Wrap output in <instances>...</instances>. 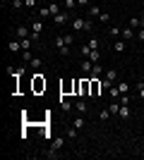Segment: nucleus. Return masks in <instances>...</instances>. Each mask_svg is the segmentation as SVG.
Returning <instances> with one entry per match:
<instances>
[{
	"label": "nucleus",
	"mask_w": 144,
	"mask_h": 160,
	"mask_svg": "<svg viewBox=\"0 0 144 160\" xmlns=\"http://www.w3.org/2000/svg\"><path fill=\"white\" fill-rule=\"evenodd\" d=\"M62 143H65V139H62V136H55L53 141H51V148H48V158H58V151H60L62 148Z\"/></svg>",
	"instance_id": "obj_1"
},
{
	"label": "nucleus",
	"mask_w": 144,
	"mask_h": 160,
	"mask_svg": "<svg viewBox=\"0 0 144 160\" xmlns=\"http://www.w3.org/2000/svg\"><path fill=\"white\" fill-rule=\"evenodd\" d=\"M72 29H75V31H91L94 24H91L89 19H72Z\"/></svg>",
	"instance_id": "obj_2"
},
{
	"label": "nucleus",
	"mask_w": 144,
	"mask_h": 160,
	"mask_svg": "<svg viewBox=\"0 0 144 160\" xmlns=\"http://www.w3.org/2000/svg\"><path fill=\"white\" fill-rule=\"evenodd\" d=\"M41 31H43V22L41 19H34V24H31V41L41 38Z\"/></svg>",
	"instance_id": "obj_3"
},
{
	"label": "nucleus",
	"mask_w": 144,
	"mask_h": 160,
	"mask_svg": "<svg viewBox=\"0 0 144 160\" xmlns=\"http://www.w3.org/2000/svg\"><path fill=\"white\" fill-rule=\"evenodd\" d=\"M14 33H17V38H31V29L27 24H19V27L14 29Z\"/></svg>",
	"instance_id": "obj_4"
},
{
	"label": "nucleus",
	"mask_w": 144,
	"mask_h": 160,
	"mask_svg": "<svg viewBox=\"0 0 144 160\" xmlns=\"http://www.w3.org/2000/svg\"><path fill=\"white\" fill-rule=\"evenodd\" d=\"M89 93H91V81H89V77H84L79 81V96H89Z\"/></svg>",
	"instance_id": "obj_5"
},
{
	"label": "nucleus",
	"mask_w": 144,
	"mask_h": 160,
	"mask_svg": "<svg viewBox=\"0 0 144 160\" xmlns=\"http://www.w3.org/2000/svg\"><path fill=\"white\" fill-rule=\"evenodd\" d=\"M70 22V12H60L53 17V24H58V27H62V24H67Z\"/></svg>",
	"instance_id": "obj_6"
},
{
	"label": "nucleus",
	"mask_w": 144,
	"mask_h": 160,
	"mask_svg": "<svg viewBox=\"0 0 144 160\" xmlns=\"http://www.w3.org/2000/svg\"><path fill=\"white\" fill-rule=\"evenodd\" d=\"M46 88V79H43V74H34V91H41Z\"/></svg>",
	"instance_id": "obj_7"
},
{
	"label": "nucleus",
	"mask_w": 144,
	"mask_h": 160,
	"mask_svg": "<svg viewBox=\"0 0 144 160\" xmlns=\"http://www.w3.org/2000/svg\"><path fill=\"white\" fill-rule=\"evenodd\" d=\"M75 108H77V112H79V115H87V112H89V105H87V100H77Z\"/></svg>",
	"instance_id": "obj_8"
},
{
	"label": "nucleus",
	"mask_w": 144,
	"mask_h": 160,
	"mask_svg": "<svg viewBox=\"0 0 144 160\" xmlns=\"http://www.w3.org/2000/svg\"><path fill=\"white\" fill-rule=\"evenodd\" d=\"M120 36H123V38H137V31L132 27H125L123 31H120Z\"/></svg>",
	"instance_id": "obj_9"
},
{
	"label": "nucleus",
	"mask_w": 144,
	"mask_h": 160,
	"mask_svg": "<svg viewBox=\"0 0 144 160\" xmlns=\"http://www.w3.org/2000/svg\"><path fill=\"white\" fill-rule=\"evenodd\" d=\"M91 67H94V62H91L89 58H87V60H82V72L87 74V77H89V74H91Z\"/></svg>",
	"instance_id": "obj_10"
},
{
	"label": "nucleus",
	"mask_w": 144,
	"mask_h": 160,
	"mask_svg": "<svg viewBox=\"0 0 144 160\" xmlns=\"http://www.w3.org/2000/svg\"><path fill=\"white\" fill-rule=\"evenodd\" d=\"M7 48H10V53H19V50H22V41H10Z\"/></svg>",
	"instance_id": "obj_11"
},
{
	"label": "nucleus",
	"mask_w": 144,
	"mask_h": 160,
	"mask_svg": "<svg viewBox=\"0 0 144 160\" xmlns=\"http://www.w3.org/2000/svg\"><path fill=\"white\" fill-rule=\"evenodd\" d=\"M62 7H65V12H72L77 7V0H62Z\"/></svg>",
	"instance_id": "obj_12"
},
{
	"label": "nucleus",
	"mask_w": 144,
	"mask_h": 160,
	"mask_svg": "<svg viewBox=\"0 0 144 160\" xmlns=\"http://www.w3.org/2000/svg\"><path fill=\"white\" fill-rule=\"evenodd\" d=\"M60 108L65 110V112H70V110H72V103H70V100L65 98V96H60Z\"/></svg>",
	"instance_id": "obj_13"
},
{
	"label": "nucleus",
	"mask_w": 144,
	"mask_h": 160,
	"mask_svg": "<svg viewBox=\"0 0 144 160\" xmlns=\"http://www.w3.org/2000/svg\"><path fill=\"white\" fill-rule=\"evenodd\" d=\"M118 117H120V120H127V117H130V108H127V105H120V112H118Z\"/></svg>",
	"instance_id": "obj_14"
},
{
	"label": "nucleus",
	"mask_w": 144,
	"mask_h": 160,
	"mask_svg": "<svg viewBox=\"0 0 144 160\" xmlns=\"http://www.w3.org/2000/svg\"><path fill=\"white\" fill-rule=\"evenodd\" d=\"M39 17H41V19H53V14H51L48 7H41V10H39Z\"/></svg>",
	"instance_id": "obj_15"
},
{
	"label": "nucleus",
	"mask_w": 144,
	"mask_h": 160,
	"mask_svg": "<svg viewBox=\"0 0 144 160\" xmlns=\"http://www.w3.org/2000/svg\"><path fill=\"white\" fill-rule=\"evenodd\" d=\"M125 41H115V43H113V50H115V53H125Z\"/></svg>",
	"instance_id": "obj_16"
},
{
	"label": "nucleus",
	"mask_w": 144,
	"mask_h": 160,
	"mask_svg": "<svg viewBox=\"0 0 144 160\" xmlns=\"http://www.w3.org/2000/svg\"><path fill=\"white\" fill-rule=\"evenodd\" d=\"M87 10H89V17H101V7H96V5H89Z\"/></svg>",
	"instance_id": "obj_17"
},
{
	"label": "nucleus",
	"mask_w": 144,
	"mask_h": 160,
	"mask_svg": "<svg viewBox=\"0 0 144 160\" xmlns=\"http://www.w3.org/2000/svg\"><path fill=\"white\" fill-rule=\"evenodd\" d=\"M29 65L34 67V69H41V67H43V60H41V58H31V60H29Z\"/></svg>",
	"instance_id": "obj_18"
},
{
	"label": "nucleus",
	"mask_w": 144,
	"mask_h": 160,
	"mask_svg": "<svg viewBox=\"0 0 144 160\" xmlns=\"http://www.w3.org/2000/svg\"><path fill=\"white\" fill-rule=\"evenodd\" d=\"M115 86H118V91H120V93H127V91H130V84H127V81H118Z\"/></svg>",
	"instance_id": "obj_19"
},
{
	"label": "nucleus",
	"mask_w": 144,
	"mask_h": 160,
	"mask_svg": "<svg viewBox=\"0 0 144 160\" xmlns=\"http://www.w3.org/2000/svg\"><path fill=\"white\" fill-rule=\"evenodd\" d=\"M48 10H51V14H60V5H58V2H51V5H48Z\"/></svg>",
	"instance_id": "obj_20"
},
{
	"label": "nucleus",
	"mask_w": 144,
	"mask_h": 160,
	"mask_svg": "<svg viewBox=\"0 0 144 160\" xmlns=\"http://www.w3.org/2000/svg\"><path fill=\"white\" fill-rule=\"evenodd\" d=\"M89 77H101V65H99V62L91 67V74H89Z\"/></svg>",
	"instance_id": "obj_21"
},
{
	"label": "nucleus",
	"mask_w": 144,
	"mask_h": 160,
	"mask_svg": "<svg viewBox=\"0 0 144 160\" xmlns=\"http://www.w3.org/2000/svg\"><path fill=\"white\" fill-rule=\"evenodd\" d=\"M22 41V50H31V38H19Z\"/></svg>",
	"instance_id": "obj_22"
},
{
	"label": "nucleus",
	"mask_w": 144,
	"mask_h": 160,
	"mask_svg": "<svg viewBox=\"0 0 144 160\" xmlns=\"http://www.w3.org/2000/svg\"><path fill=\"white\" fill-rule=\"evenodd\" d=\"M89 60H91V62H94V65H96V62L101 60V53H99V50H91V55H89Z\"/></svg>",
	"instance_id": "obj_23"
},
{
	"label": "nucleus",
	"mask_w": 144,
	"mask_h": 160,
	"mask_svg": "<svg viewBox=\"0 0 144 160\" xmlns=\"http://www.w3.org/2000/svg\"><path fill=\"white\" fill-rule=\"evenodd\" d=\"M72 127H77V129H82V127H84V115H82V117H75Z\"/></svg>",
	"instance_id": "obj_24"
},
{
	"label": "nucleus",
	"mask_w": 144,
	"mask_h": 160,
	"mask_svg": "<svg viewBox=\"0 0 144 160\" xmlns=\"http://www.w3.org/2000/svg\"><path fill=\"white\" fill-rule=\"evenodd\" d=\"M77 132H79L77 127H70V129H67L65 134H67V139H77Z\"/></svg>",
	"instance_id": "obj_25"
},
{
	"label": "nucleus",
	"mask_w": 144,
	"mask_h": 160,
	"mask_svg": "<svg viewBox=\"0 0 144 160\" xmlns=\"http://www.w3.org/2000/svg\"><path fill=\"white\" fill-rule=\"evenodd\" d=\"M108 110H110V115H118V112H120V103H110Z\"/></svg>",
	"instance_id": "obj_26"
},
{
	"label": "nucleus",
	"mask_w": 144,
	"mask_h": 160,
	"mask_svg": "<svg viewBox=\"0 0 144 160\" xmlns=\"http://www.w3.org/2000/svg\"><path fill=\"white\" fill-rule=\"evenodd\" d=\"M137 93H139V98L144 100V81H137Z\"/></svg>",
	"instance_id": "obj_27"
},
{
	"label": "nucleus",
	"mask_w": 144,
	"mask_h": 160,
	"mask_svg": "<svg viewBox=\"0 0 144 160\" xmlns=\"http://www.w3.org/2000/svg\"><path fill=\"white\" fill-rule=\"evenodd\" d=\"M120 31H123L120 27H110V29H108V33H110V36H120Z\"/></svg>",
	"instance_id": "obj_28"
},
{
	"label": "nucleus",
	"mask_w": 144,
	"mask_h": 160,
	"mask_svg": "<svg viewBox=\"0 0 144 160\" xmlns=\"http://www.w3.org/2000/svg\"><path fill=\"white\" fill-rule=\"evenodd\" d=\"M91 55V48H89V43L87 46H82V58H89Z\"/></svg>",
	"instance_id": "obj_29"
},
{
	"label": "nucleus",
	"mask_w": 144,
	"mask_h": 160,
	"mask_svg": "<svg viewBox=\"0 0 144 160\" xmlns=\"http://www.w3.org/2000/svg\"><path fill=\"white\" fill-rule=\"evenodd\" d=\"M58 50H60V55H62V58H67V55H70V46H60Z\"/></svg>",
	"instance_id": "obj_30"
},
{
	"label": "nucleus",
	"mask_w": 144,
	"mask_h": 160,
	"mask_svg": "<svg viewBox=\"0 0 144 160\" xmlns=\"http://www.w3.org/2000/svg\"><path fill=\"white\" fill-rule=\"evenodd\" d=\"M89 48L91 50H99V38H89Z\"/></svg>",
	"instance_id": "obj_31"
},
{
	"label": "nucleus",
	"mask_w": 144,
	"mask_h": 160,
	"mask_svg": "<svg viewBox=\"0 0 144 160\" xmlns=\"http://www.w3.org/2000/svg\"><path fill=\"white\" fill-rule=\"evenodd\" d=\"M10 5H12L14 10H19V7L24 5V0H10Z\"/></svg>",
	"instance_id": "obj_32"
},
{
	"label": "nucleus",
	"mask_w": 144,
	"mask_h": 160,
	"mask_svg": "<svg viewBox=\"0 0 144 160\" xmlns=\"http://www.w3.org/2000/svg\"><path fill=\"white\" fill-rule=\"evenodd\" d=\"M127 103H130V96H127V93H120V105H127Z\"/></svg>",
	"instance_id": "obj_33"
},
{
	"label": "nucleus",
	"mask_w": 144,
	"mask_h": 160,
	"mask_svg": "<svg viewBox=\"0 0 144 160\" xmlns=\"http://www.w3.org/2000/svg\"><path fill=\"white\" fill-rule=\"evenodd\" d=\"M127 27H132V29H139V19H137V17H135V19H130V22H127Z\"/></svg>",
	"instance_id": "obj_34"
},
{
	"label": "nucleus",
	"mask_w": 144,
	"mask_h": 160,
	"mask_svg": "<svg viewBox=\"0 0 144 160\" xmlns=\"http://www.w3.org/2000/svg\"><path fill=\"white\" fill-rule=\"evenodd\" d=\"M22 58H24V60H31V58H34V55H31V50H22Z\"/></svg>",
	"instance_id": "obj_35"
},
{
	"label": "nucleus",
	"mask_w": 144,
	"mask_h": 160,
	"mask_svg": "<svg viewBox=\"0 0 144 160\" xmlns=\"http://www.w3.org/2000/svg\"><path fill=\"white\" fill-rule=\"evenodd\" d=\"M99 117H101V120H108V117H110V110H101V112H99Z\"/></svg>",
	"instance_id": "obj_36"
},
{
	"label": "nucleus",
	"mask_w": 144,
	"mask_h": 160,
	"mask_svg": "<svg viewBox=\"0 0 144 160\" xmlns=\"http://www.w3.org/2000/svg\"><path fill=\"white\" fill-rule=\"evenodd\" d=\"M89 5H91L89 0H77V7H89Z\"/></svg>",
	"instance_id": "obj_37"
},
{
	"label": "nucleus",
	"mask_w": 144,
	"mask_h": 160,
	"mask_svg": "<svg viewBox=\"0 0 144 160\" xmlns=\"http://www.w3.org/2000/svg\"><path fill=\"white\" fill-rule=\"evenodd\" d=\"M101 22H103V24H106V22H110V14H108V12H101Z\"/></svg>",
	"instance_id": "obj_38"
},
{
	"label": "nucleus",
	"mask_w": 144,
	"mask_h": 160,
	"mask_svg": "<svg viewBox=\"0 0 144 160\" xmlns=\"http://www.w3.org/2000/svg\"><path fill=\"white\" fill-rule=\"evenodd\" d=\"M24 5H27L29 10H31V7H36V0H24Z\"/></svg>",
	"instance_id": "obj_39"
},
{
	"label": "nucleus",
	"mask_w": 144,
	"mask_h": 160,
	"mask_svg": "<svg viewBox=\"0 0 144 160\" xmlns=\"http://www.w3.org/2000/svg\"><path fill=\"white\" fill-rule=\"evenodd\" d=\"M137 38H139V41H144V29H139V31H137Z\"/></svg>",
	"instance_id": "obj_40"
},
{
	"label": "nucleus",
	"mask_w": 144,
	"mask_h": 160,
	"mask_svg": "<svg viewBox=\"0 0 144 160\" xmlns=\"http://www.w3.org/2000/svg\"><path fill=\"white\" fill-rule=\"evenodd\" d=\"M139 29H144V19H139Z\"/></svg>",
	"instance_id": "obj_41"
}]
</instances>
